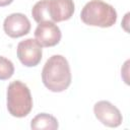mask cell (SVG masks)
Masks as SVG:
<instances>
[{
	"label": "cell",
	"instance_id": "cell-3",
	"mask_svg": "<svg viewBox=\"0 0 130 130\" xmlns=\"http://www.w3.org/2000/svg\"><path fill=\"white\" fill-rule=\"evenodd\" d=\"M6 106L9 114L16 118L26 117L32 109V98L29 88L20 80L9 83L6 92Z\"/></svg>",
	"mask_w": 130,
	"mask_h": 130
},
{
	"label": "cell",
	"instance_id": "cell-12",
	"mask_svg": "<svg viewBox=\"0 0 130 130\" xmlns=\"http://www.w3.org/2000/svg\"><path fill=\"white\" fill-rule=\"evenodd\" d=\"M12 2H13V0H0V7L7 6V5L11 4Z\"/></svg>",
	"mask_w": 130,
	"mask_h": 130
},
{
	"label": "cell",
	"instance_id": "cell-7",
	"mask_svg": "<svg viewBox=\"0 0 130 130\" xmlns=\"http://www.w3.org/2000/svg\"><path fill=\"white\" fill-rule=\"evenodd\" d=\"M5 34L13 39L27 35L30 30V21L23 13H11L3 21Z\"/></svg>",
	"mask_w": 130,
	"mask_h": 130
},
{
	"label": "cell",
	"instance_id": "cell-6",
	"mask_svg": "<svg viewBox=\"0 0 130 130\" xmlns=\"http://www.w3.org/2000/svg\"><path fill=\"white\" fill-rule=\"evenodd\" d=\"M62 34L55 22L45 21L38 24L35 30V40L42 47H54L61 41Z\"/></svg>",
	"mask_w": 130,
	"mask_h": 130
},
{
	"label": "cell",
	"instance_id": "cell-2",
	"mask_svg": "<svg viewBox=\"0 0 130 130\" xmlns=\"http://www.w3.org/2000/svg\"><path fill=\"white\" fill-rule=\"evenodd\" d=\"M80 18L90 26L111 27L117 21L116 9L103 0H90L82 8Z\"/></svg>",
	"mask_w": 130,
	"mask_h": 130
},
{
	"label": "cell",
	"instance_id": "cell-8",
	"mask_svg": "<svg viewBox=\"0 0 130 130\" xmlns=\"http://www.w3.org/2000/svg\"><path fill=\"white\" fill-rule=\"evenodd\" d=\"M74 10L73 0H48V11L51 22L56 23L70 19Z\"/></svg>",
	"mask_w": 130,
	"mask_h": 130
},
{
	"label": "cell",
	"instance_id": "cell-10",
	"mask_svg": "<svg viewBox=\"0 0 130 130\" xmlns=\"http://www.w3.org/2000/svg\"><path fill=\"white\" fill-rule=\"evenodd\" d=\"M31 15L35 21L38 23L50 21V16H49V11H48V0L38 1L31 9Z\"/></svg>",
	"mask_w": 130,
	"mask_h": 130
},
{
	"label": "cell",
	"instance_id": "cell-5",
	"mask_svg": "<svg viewBox=\"0 0 130 130\" xmlns=\"http://www.w3.org/2000/svg\"><path fill=\"white\" fill-rule=\"evenodd\" d=\"M93 113L95 118L105 126L116 128L121 125L123 121L120 110L108 101H100L93 106Z\"/></svg>",
	"mask_w": 130,
	"mask_h": 130
},
{
	"label": "cell",
	"instance_id": "cell-9",
	"mask_svg": "<svg viewBox=\"0 0 130 130\" xmlns=\"http://www.w3.org/2000/svg\"><path fill=\"white\" fill-rule=\"evenodd\" d=\"M59 124L57 119L47 113H40L30 122V128L34 130H55L58 129Z\"/></svg>",
	"mask_w": 130,
	"mask_h": 130
},
{
	"label": "cell",
	"instance_id": "cell-1",
	"mask_svg": "<svg viewBox=\"0 0 130 130\" xmlns=\"http://www.w3.org/2000/svg\"><path fill=\"white\" fill-rule=\"evenodd\" d=\"M71 70L67 59L62 55H53L45 63L42 70L44 85L53 92H62L71 84Z\"/></svg>",
	"mask_w": 130,
	"mask_h": 130
},
{
	"label": "cell",
	"instance_id": "cell-4",
	"mask_svg": "<svg viewBox=\"0 0 130 130\" xmlns=\"http://www.w3.org/2000/svg\"><path fill=\"white\" fill-rule=\"evenodd\" d=\"M43 47L35 39H26L17 45V58L20 63L26 67L39 65L43 56Z\"/></svg>",
	"mask_w": 130,
	"mask_h": 130
},
{
	"label": "cell",
	"instance_id": "cell-11",
	"mask_svg": "<svg viewBox=\"0 0 130 130\" xmlns=\"http://www.w3.org/2000/svg\"><path fill=\"white\" fill-rule=\"evenodd\" d=\"M14 73V66L13 63L3 57L0 56V80H7L9 79Z\"/></svg>",
	"mask_w": 130,
	"mask_h": 130
}]
</instances>
